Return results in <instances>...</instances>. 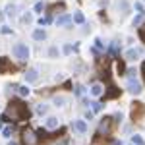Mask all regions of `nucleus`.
<instances>
[{
	"instance_id": "obj_42",
	"label": "nucleus",
	"mask_w": 145,
	"mask_h": 145,
	"mask_svg": "<svg viewBox=\"0 0 145 145\" xmlns=\"http://www.w3.org/2000/svg\"><path fill=\"white\" fill-rule=\"evenodd\" d=\"M8 145H18V143H16V141H8Z\"/></svg>"
},
{
	"instance_id": "obj_44",
	"label": "nucleus",
	"mask_w": 145,
	"mask_h": 145,
	"mask_svg": "<svg viewBox=\"0 0 145 145\" xmlns=\"http://www.w3.org/2000/svg\"><path fill=\"white\" fill-rule=\"evenodd\" d=\"M60 145H68V143H66V141H62V143H60Z\"/></svg>"
},
{
	"instance_id": "obj_20",
	"label": "nucleus",
	"mask_w": 145,
	"mask_h": 145,
	"mask_svg": "<svg viewBox=\"0 0 145 145\" xmlns=\"http://www.w3.org/2000/svg\"><path fill=\"white\" fill-rule=\"evenodd\" d=\"M116 70H118L120 76H124V74L128 72V70H126V64H124V60H118V62H116Z\"/></svg>"
},
{
	"instance_id": "obj_45",
	"label": "nucleus",
	"mask_w": 145,
	"mask_h": 145,
	"mask_svg": "<svg viewBox=\"0 0 145 145\" xmlns=\"http://www.w3.org/2000/svg\"><path fill=\"white\" fill-rule=\"evenodd\" d=\"M143 2H145V0H143Z\"/></svg>"
},
{
	"instance_id": "obj_43",
	"label": "nucleus",
	"mask_w": 145,
	"mask_h": 145,
	"mask_svg": "<svg viewBox=\"0 0 145 145\" xmlns=\"http://www.w3.org/2000/svg\"><path fill=\"white\" fill-rule=\"evenodd\" d=\"M0 130H4V126H2V120H0Z\"/></svg>"
},
{
	"instance_id": "obj_33",
	"label": "nucleus",
	"mask_w": 145,
	"mask_h": 145,
	"mask_svg": "<svg viewBox=\"0 0 145 145\" xmlns=\"http://www.w3.org/2000/svg\"><path fill=\"white\" fill-rule=\"evenodd\" d=\"M43 10H45V2H37V4H35V12H39V14H41Z\"/></svg>"
},
{
	"instance_id": "obj_19",
	"label": "nucleus",
	"mask_w": 145,
	"mask_h": 145,
	"mask_svg": "<svg viewBox=\"0 0 145 145\" xmlns=\"http://www.w3.org/2000/svg\"><path fill=\"white\" fill-rule=\"evenodd\" d=\"M66 8V4L64 2H58V4H52L50 8H48V14H52V12H58V10H64Z\"/></svg>"
},
{
	"instance_id": "obj_34",
	"label": "nucleus",
	"mask_w": 145,
	"mask_h": 145,
	"mask_svg": "<svg viewBox=\"0 0 145 145\" xmlns=\"http://www.w3.org/2000/svg\"><path fill=\"white\" fill-rule=\"evenodd\" d=\"M0 33H2V35H10L12 29L8 27V25H2V27H0Z\"/></svg>"
},
{
	"instance_id": "obj_41",
	"label": "nucleus",
	"mask_w": 145,
	"mask_h": 145,
	"mask_svg": "<svg viewBox=\"0 0 145 145\" xmlns=\"http://www.w3.org/2000/svg\"><path fill=\"white\" fill-rule=\"evenodd\" d=\"M141 74H143V79H145V60H143V64H141Z\"/></svg>"
},
{
	"instance_id": "obj_21",
	"label": "nucleus",
	"mask_w": 145,
	"mask_h": 145,
	"mask_svg": "<svg viewBox=\"0 0 145 145\" xmlns=\"http://www.w3.org/2000/svg\"><path fill=\"white\" fill-rule=\"evenodd\" d=\"M137 35H139V41L145 43V23H141V25L137 27Z\"/></svg>"
},
{
	"instance_id": "obj_15",
	"label": "nucleus",
	"mask_w": 145,
	"mask_h": 145,
	"mask_svg": "<svg viewBox=\"0 0 145 145\" xmlns=\"http://www.w3.org/2000/svg\"><path fill=\"white\" fill-rule=\"evenodd\" d=\"M108 54L120 58V45H118V43H110V46H108Z\"/></svg>"
},
{
	"instance_id": "obj_4",
	"label": "nucleus",
	"mask_w": 145,
	"mask_h": 145,
	"mask_svg": "<svg viewBox=\"0 0 145 145\" xmlns=\"http://www.w3.org/2000/svg\"><path fill=\"white\" fill-rule=\"evenodd\" d=\"M12 52L16 54V58H20L22 62H25L29 58V48H27V45H23V43H16L14 48H12Z\"/></svg>"
},
{
	"instance_id": "obj_8",
	"label": "nucleus",
	"mask_w": 145,
	"mask_h": 145,
	"mask_svg": "<svg viewBox=\"0 0 145 145\" xmlns=\"http://www.w3.org/2000/svg\"><path fill=\"white\" fill-rule=\"evenodd\" d=\"M72 130H76L78 134H85L87 132V122L85 120H74L72 122Z\"/></svg>"
},
{
	"instance_id": "obj_13",
	"label": "nucleus",
	"mask_w": 145,
	"mask_h": 145,
	"mask_svg": "<svg viewBox=\"0 0 145 145\" xmlns=\"http://www.w3.org/2000/svg\"><path fill=\"white\" fill-rule=\"evenodd\" d=\"M12 91H16L20 97H27L29 95V87L27 85H12Z\"/></svg>"
},
{
	"instance_id": "obj_40",
	"label": "nucleus",
	"mask_w": 145,
	"mask_h": 145,
	"mask_svg": "<svg viewBox=\"0 0 145 145\" xmlns=\"http://www.w3.org/2000/svg\"><path fill=\"white\" fill-rule=\"evenodd\" d=\"M76 95H78V97L83 95V87H81V85H76Z\"/></svg>"
},
{
	"instance_id": "obj_28",
	"label": "nucleus",
	"mask_w": 145,
	"mask_h": 145,
	"mask_svg": "<svg viewBox=\"0 0 145 145\" xmlns=\"http://www.w3.org/2000/svg\"><path fill=\"white\" fill-rule=\"evenodd\" d=\"M135 10L139 12V16H145V8H143V4H141V2H135Z\"/></svg>"
},
{
	"instance_id": "obj_29",
	"label": "nucleus",
	"mask_w": 145,
	"mask_h": 145,
	"mask_svg": "<svg viewBox=\"0 0 145 145\" xmlns=\"http://www.w3.org/2000/svg\"><path fill=\"white\" fill-rule=\"evenodd\" d=\"M48 56H50V58H56V56H58V48H56V46H50V48H48Z\"/></svg>"
},
{
	"instance_id": "obj_1",
	"label": "nucleus",
	"mask_w": 145,
	"mask_h": 145,
	"mask_svg": "<svg viewBox=\"0 0 145 145\" xmlns=\"http://www.w3.org/2000/svg\"><path fill=\"white\" fill-rule=\"evenodd\" d=\"M4 116L8 118V122H23V120H29V116H31V110H29V106L20 99H12L8 103V106H6V110H4Z\"/></svg>"
},
{
	"instance_id": "obj_24",
	"label": "nucleus",
	"mask_w": 145,
	"mask_h": 145,
	"mask_svg": "<svg viewBox=\"0 0 145 145\" xmlns=\"http://www.w3.org/2000/svg\"><path fill=\"white\" fill-rule=\"evenodd\" d=\"M132 143L134 145H145V141H143L141 135H132Z\"/></svg>"
},
{
	"instance_id": "obj_2",
	"label": "nucleus",
	"mask_w": 145,
	"mask_h": 145,
	"mask_svg": "<svg viewBox=\"0 0 145 145\" xmlns=\"http://www.w3.org/2000/svg\"><path fill=\"white\" fill-rule=\"evenodd\" d=\"M39 143H41V139H39L37 132H33L31 128H23L22 130V145H39Z\"/></svg>"
},
{
	"instance_id": "obj_5",
	"label": "nucleus",
	"mask_w": 145,
	"mask_h": 145,
	"mask_svg": "<svg viewBox=\"0 0 145 145\" xmlns=\"http://www.w3.org/2000/svg\"><path fill=\"white\" fill-rule=\"evenodd\" d=\"M112 126H114V118H112V116H105V118L101 120V124H99V132H97V134L108 135L112 132Z\"/></svg>"
},
{
	"instance_id": "obj_31",
	"label": "nucleus",
	"mask_w": 145,
	"mask_h": 145,
	"mask_svg": "<svg viewBox=\"0 0 145 145\" xmlns=\"http://www.w3.org/2000/svg\"><path fill=\"white\" fill-rule=\"evenodd\" d=\"M112 118H114V124H120V122H122V112H120V110L114 112V116H112Z\"/></svg>"
},
{
	"instance_id": "obj_7",
	"label": "nucleus",
	"mask_w": 145,
	"mask_h": 145,
	"mask_svg": "<svg viewBox=\"0 0 145 145\" xmlns=\"http://www.w3.org/2000/svg\"><path fill=\"white\" fill-rule=\"evenodd\" d=\"M120 93H122V91L118 89L116 85H110V87H108V91H105L103 99H105V101H108V99H116V97H120Z\"/></svg>"
},
{
	"instance_id": "obj_32",
	"label": "nucleus",
	"mask_w": 145,
	"mask_h": 145,
	"mask_svg": "<svg viewBox=\"0 0 145 145\" xmlns=\"http://www.w3.org/2000/svg\"><path fill=\"white\" fill-rule=\"evenodd\" d=\"M64 103H66V99H64V97H54V105H56V106H62Z\"/></svg>"
},
{
	"instance_id": "obj_16",
	"label": "nucleus",
	"mask_w": 145,
	"mask_h": 145,
	"mask_svg": "<svg viewBox=\"0 0 145 145\" xmlns=\"http://www.w3.org/2000/svg\"><path fill=\"white\" fill-rule=\"evenodd\" d=\"M89 93L93 95V97H101V95H103V87H101L99 83H93L91 89H89Z\"/></svg>"
},
{
	"instance_id": "obj_10",
	"label": "nucleus",
	"mask_w": 145,
	"mask_h": 145,
	"mask_svg": "<svg viewBox=\"0 0 145 145\" xmlns=\"http://www.w3.org/2000/svg\"><path fill=\"white\" fill-rule=\"evenodd\" d=\"M72 22H74V18H72L70 14H60V16L56 18V25H60V27H62V25H70Z\"/></svg>"
},
{
	"instance_id": "obj_30",
	"label": "nucleus",
	"mask_w": 145,
	"mask_h": 145,
	"mask_svg": "<svg viewBox=\"0 0 145 145\" xmlns=\"http://www.w3.org/2000/svg\"><path fill=\"white\" fill-rule=\"evenodd\" d=\"M25 23H31L33 22V16H31V12H27V14H23V18H22Z\"/></svg>"
},
{
	"instance_id": "obj_17",
	"label": "nucleus",
	"mask_w": 145,
	"mask_h": 145,
	"mask_svg": "<svg viewBox=\"0 0 145 145\" xmlns=\"http://www.w3.org/2000/svg\"><path fill=\"white\" fill-rule=\"evenodd\" d=\"M33 39H35V41H45V39H46L45 29H35V31H33Z\"/></svg>"
},
{
	"instance_id": "obj_22",
	"label": "nucleus",
	"mask_w": 145,
	"mask_h": 145,
	"mask_svg": "<svg viewBox=\"0 0 145 145\" xmlns=\"http://www.w3.org/2000/svg\"><path fill=\"white\" fill-rule=\"evenodd\" d=\"M91 108H93V112H101L103 110V103H99V101H93V103H89Z\"/></svg>"
},
{
	"instance_id": "obj_3",
	"label": "nucleus",
	"mask_w": 145,
	"mask_h": 145,
	"mask_svg": "<svg viewBox=\"0 0 145 145\" xmlns=\"http://www.w3.org/2000/svg\"><path fill=\"white\" fill-rule=\"evenodd\" d=\"M143 116H145V105L139 103V101H134L132 103V120L134 122H139Z\"/></svg>"
},
{
	"instance_id": "obj_39",
	"label": "nucleus",
	"mask_w": 145,
	"mask_h": 145,
	"mask_svg": "<svg viewBox=\"0 0 145 145\" xmlns=\"http://www.w3.org/2000/svg\"><path fill=\"white\" fill-rule=\"evenodd\" d=\"M6 12H8V16H14V14H16V6H8Z\"/></svg>"
},
{
	"instance_id": "obj_36",
	"label": "nucleus",
	"mask_w": 145,
	"mask_h": 145,
	"mask_svg": "<svg viewBox=\"0 0 145 145\" xmlns=\"http://www.w3.org/2000/svg\"><path fill=\"white\" fill-rule=\"evenodd\" d=\"M141 22H143V16H135L134 18V27L135 25H141Z\"/></svg>"
},
{
	"instance_id": "obj_18",
	"label": "nucleus",
	"mask_w": 145,
	"mask_h": 145,
	"mask_svg": "<svg viewBox=\"0 0 145 145\" xmlns=\"http://www.w3.org/2000/svg\"><path fill=\"white\" fill-rule=\"evenodd\" d=\"M72 18H74V22L79 23V25H81V23H85V16H83L81 12H74V16H72Z\"/></svg>"
},
{
	"instance_id": "obj_38",
	"label": "nucleus",
	"mask_w": 145,
	"mask_h": 145,
	"mask_svg": "<svg viewBox=\"0 0 145 145\" xmlns=\"http://www.w3.org/2000/svg\"><path fill=\"white\" fill-rule=\"evenodd\" d=\"M93 114H95L93 110H85V120H93Z\"/></svg>"
},
{
	"instance_id": "obj_14",
	"label": "nucleus",
	"mask_w": 145,
	"mask_h": 145,
	"mask_svg": "<svg viewBox=\"0 0 145 145\" xmlns=\"http://www.w3.org/2000/svg\"><path fill=\"white\" fill-rule=\"evenodd\" d=\"M139 54H141V50H139V48H128L124 56H126V60H135Z\"/></svg>"
},
{
	"instance_id": "obj_35",
	"label": "nucleus",
	"mask_w": 145,
	"mask_h": 145,
	"mask_svg": "<svg viewBox=\"0 0 145 145\" xmlns=\"http://www.w3.org/2000/svg\"><path fill=\"white\" fill-rule=\"evenodd\" d=\"M46 110H48V106H46V105H39V106H37V112H39V114H45Z\"/></svg>"
},
{
	"instance_id": "obj_9",
	"label": "nucleus",
	"mask_w": 145,
	"mask_h": 145,
	"mask_svg": "<svg viewBox=\"0 0 145 145\" xmlns=\"http://www.w3.org/2000/svg\"><path fill=\"white\" fill-rule=\"evenodd\" d=\"M128 91L132 95H139L141 93V85L137 83V79H128Z\"/></svg>"
},
{
	"instance_id": "obj_37",
	"label": "nucleus",
	"mask_w": 145,
	"mask_h": 145,
	"mask_svg": "<svg viewBox=\"0 0 145 145\" xmlns=\"http://www.w3.org/2000/svg\"><path fill=\"white\" fill-rule=\"evenodd\" d=\"M62 52H64V54H72V45H64Z\"/></svg>"
},
{
	"instance_id": "obj_26",
	"label": "nucleus",
	"mask_w": 145,
	"mask_h": 145,
	"mask_svg": "<svg viewBox=\"0 0 145 145\" xmlns=\"http://www.w3.org/2000/svg\"><path fill=\"white\" fill-rule=\"evenodd\" d=\"M50 22H52V16L48 14V16H45V18H41V20H39V25H48Z\"/></svg>"
},
{
	"instance_id": "obj_6",
	"label": "nucleus",
	"mask_w": 145,
	"mask_h": 145,
	"mask_svg": "<svg viewBox=\"0 0 145 145\" xmlns=\"http://www.w3.org/2000/svg\"><path fill=\"white\" fill-rule=\"evenodd\" d=\"M18 72V68L12 64V60L8 56H0V74H14Z\"/></svg>"
},
{
	"instance_id": "obj_12",
	"label": "nucleus",
	"mask_w": 145,
	"mask_h": 145,
	"mask_svg": "<svg viewBox=\"0 0 145 145\" xmlns=\"http://www.w3.org/2000/svg\"><path fill=\"white\" fill-rule=\"evenodd\" d=\"M56 128H60V120L56 116H48L46 118V130H56Z\"/></svg>"
},
{
	"instance_id": "obj_11",
	"label": "nucleus",
	"mask_w": 145,
	"mask_h": 145,
	"mask_svg": "<svg viewBox=\"0 0 145 145\" xmlns=\"http://www.w3.org/2000/svg\"><path fill=\"white\" fill-rule=\"evenodd\" d=\"M37 79H39V72H37L35 68H29V70L25 72V81H27V83H35Z\"/></svg>"
},
{
	"instance_id": "obj_25",
	"label": "nucleus",
	"mask_w": 145,
	"mask_h": 145,
	"mask_svg": "<svg viewBox=\"0 0 145 145\" xmlns=\"http://www.w3.org/2000/svg\"><path fill=\"white\" fill-rule=\"evenodd\" d=\"M118 8H120V10H122L124 14H126V12L130 10V4H128L126 0H120V2H118Z\"/></svg>"
},
{
	"instance_id": "obj_23",
	"label": "nucleus",
	"mask_w": 145,
	"mask_h": 145,
	"mask_svg": "<svg viewBox=\"0 0 145 145\" xmlns=\"http://www.w3.org/2000/svg\"><path fill=\"white\" fill-rule=\"evenodd\" d=\"M12 134H14V126H4L2 135H4V137H12Z\"/></svg>"
},
{
	"instance_id": "obj_27",
	"label": "nucleus",
	"mask_w": 145,
	"mask_h": 145,
	"mask_svg": "<svg viewBox=\"0 0 145 145\" xmlns=\"http://www.w3.org/2000/svg\"><path fill=\"white\" fill-rule=\"evenodd\" d=\"M95 50L99 52V50H105V43L101 41V39H95Z\"/></svg>"
}]
</instances>
